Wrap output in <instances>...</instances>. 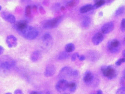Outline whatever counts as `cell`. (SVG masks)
<instances>
[{"mask_svg":"<svg viewBox=\"0 0 125 94\" xmlns=\"http://www.w3.org/2000/svg\"><path fill=\"white\" fill-rule=\"evenodd\" d=\"M19 33L21 36L26 39L32 40L37 37L39 31L35 28L28 25L23 31Z\"/></svg>","mask_w":125,"mask_h":94,"instance_id":"6da1fadb","label":"cell"},{"mask_svg":"<svg viewBox=\"0 0 125 94\" xmlns=\"http://www.w3.org/2000/svg\"><path fill=\"white\" fill-rule=\"evenodd\" d=\"M101 71L104 76L110 80H113L116 78L117 72L113 66H103L101 68Z\"/></svg>","mask_w":125,"mask_h":94,"instance_id":"7a4b0ae2","label":"cell"},{"mask_svg":"<svg viewBox=\"0 0 125 94\" xmlns=\"http://www.w3.org/2000/svg\"><path fill=\"white\" fill-rule=\"evenodd\" d=\"M69 82L66 80L62 79L57 82L56 88V90L61 94H71L69 88Z\"/></svg>","mask_w":125,"mask_h":94,"instance_id":"3957f363","label":"cell"},{"mask_svg":"<svg viewBox=\"0 0 125 94\" xmlns=\"http://www.w3.org/2000/svg\"><path fill=\"white\" fill-rule=\"evenodd\" d=\"M16 63L11 58L7 56L6 58H2V60L0 62V68L8 70L12 68L16 65Z\"/></svg>","mask_w":125,"mask_h":94,"instance_id":"277c9868","label":"cell"},{"mask_svg":"<svg viewBox=\"0 0 125 94\" xmlns=\"http://www.w3.org/2000/svg\"><path fill=\"white\" fill-rule=\"evenodd\" d=\"M62 20V17L59 16L54 19H51L44 22L43 26L44 29L56 28Z\"/></svg>","mask_w":125,"mask_h":94,"instance_id":"5b68a950","label":"cell"},{"mask_svg":"<svg viewBox=\"0 0 125 94\" xmlns=\"http://www.w3.org/2000/svg\"><path fill=\"white\" fill-rule=\"evenodd\" d=\"M107 48L111 53H116L120 49V43L118 40H112L108 42Z\"/></svg>","mask_w":125,"mask_h":94,"instance_id":"8992f818","label":"cell"},{"mask_svg":"<svg viewBox=\"0 0 125 94\" xmlns=\"http://www.w3.org/2000/svg\"><path fill=\"white\" fill-rule=\"evenodd\" d=\"M73 70L68 66H65L61 69L59 72L58 77L60 78H64L73 76Z\"/></svg>","mask_w":125,"mask_h":94,"instance_id":"52a82bcc","label":"cell"},{"mask_svg":"<svg viewBox=\"0 0 125 94\" xmlns=\"http://www.w3.org/2000/svg\"><path fill=\"white\" fill-rule=\"evenodd\" d=\"M28 26V23L27 20H20L14 24V28L19 33L23 31Z\"/></svg>","mask_w":125,"mask_h":94,"instance_id":"ba28073f","label":"cell"},{"mask_svg":"<svg viewBox=\"0 0 125 94\" xmlns=\"http://www.w3.org/2000/svg\"><path fill=\"white\" fill-rule=\"evenodd\" d=\"M114 28V24L113 22H110L103 25L101 28V31L103 33L108 34L113 31Z\"/></svg>","mask_w":125,"mask_h":94,"instance_id":"9c48e42d","label":"cell"},{"mask_svg":"<svg viewBox=\"0 0 125 94\" xmlns=\"http://www.w3.org/2000/svg\"><path fill=\"white\" fill-rule=\"evenodd\" d=\"M94 76L90 71H87L84 75L83 81L87 85H91L94 82Z\"/></svg>","mask_w":125,"mask_h":94,"instance_id":"30bf717a","label":"cell"},{"mask_svg":"<svg viewBox=\"0 0 125 94\" xmlns=\"http://www.w3.org/2000/svg\"><path fill=\"white\" fill-rule=\"evenodd\" d=\"M6 42L8 46L10 48L15 47L18 44L17 38L12 35L8 36L7 37Z\"/></svg>","mask_w":125,"mask_h":94,"instance_id":"8fae6325","label":"cell"},{"mask_svg":"<svg viewBox=\"0 0 125 94\" xmlns=\"http://www.w3.org/2000/svg\"><path fill=\"white\" fill-rule=\"evenodd\" d=\"M104 39V36L103 33L98 32L95 33L92 38V41L94 45H98L100 44Z\"/></svg>","mask_w":125,"mask_h":94,"instance_id":"7c38bea8","label":"cell"},{"mask_svg":"<svg viewBox=\"0 0 125 94\" xmlns=\"http://www.w3.org/2000/svg\"><path fill=\"white\" fill-rule=\"evenodd\" d=\"M56 72V68L54 65H48L45 70L44 75L47 77H50L55 74Z\"/></svg>","mask_w":125,"mask_h":94,"instance_id":"4fadbf2b","label":"cell"},{"mask_svg":"<svg viewBox=\"0 0 125 94\" xmlns=\"http://www.w3.org/2000/svg\"><path fill=\"white\" fill-rule=\"evenodd\" d=\"M1 16L2 19L11 24L14 23L16 22V18L15 16L11 14L6 12H2L1 14Z\"/></svg>","mask_w":125,"mask_h":94,"instance_id":"5bb4252c","label":"cell"},{"mask_svg":"<svg viewBox=\"0 0 125 94\" xmlns=\"http://www.w3.org/2000/svg\"><path fill=\"white\" fill-rule=\"evenodd\" d=\"M42 39L44 44L47 47H49L52 43V37L51 35L49 33H45L43 35Z\"/></svg>","mask_w":125,"mask_h":94,"instance_id":"9a60e30c","label":"cell"},{"mask_svg":"<svg viewBox=\"0 0 125 94\" xmlns=\"http://www.w3.org/2000/svg\"><path fill=\"white\" fill-rule=\"evenodd\" d=\"M41 53L40 51L36 50L33 51L31 53V55L30 56V59L33 62H35L39 61L41 58Z\"/></svg>","mask_w":125,"mask_h":94,"instance_id":"2e32d148","label":"cell"},{"mask_svg":"<svg viewBox=\"0 0 125 94\" xmlns=\"http://www.w3.org/2000/svg\"><path fill=\"white\" fill-rule=\"evenodd\" d=\"M93 9H94V6L92 4H87L81 7L80 9V11L81 13H84L89 12Z\"/></svg>","mask_w":125,"mask_h":94,"instance_id":"e0dca14e","label":"cell"},{"mask_svg":"<svg viewBox=\"0 0 125 94\" xmlns=\"http://www.w3.org/2000/svg\"><path fill=\"white\" fill-rule=\"evenodd\" d=\"M70 56V54L69 53H68L66 51H62L60 52L58 56H57V59L59 60H63L67 59Z\"/></svg>","mask_w":125,"mask_h":94,"instance_id":"ac0fdd59","label":"cell"},{"mask_svg":"<svg viewBox=\"0 0 125 94\" xmlns=\"http://www.w3.org/2000/svg\"><path fill=\"white\" fill-rule=\"evenodd\" d=\"M98 55L99 54L96 52H91L88 55V57L91 61H95L97 59L99 58Z\"/></svg>","mask_w":125,"mask_h":94,"instance_id":"d6986e66","label":"cell"},{"mask_svg":"<svg viewBox=\"0 0 125 94\" xmlns=\"http://www.w3.org/2000/svg\"><path fill=\"white\" fill-rule=\"evenodd\" d=\"M91 19L89 17H86L83 19L82 22V26L83 28H88L90 25Z\"/></svg>","mask_w":125,"mask_h":94,"instance_id":"ffe728a7","label":"cell"},{"mask_svg":"<svg viewBox=\"0 0 125 94\" xmlns=\"http://www.w3.org/2000/svg\"><path fill=\"white\" fill-rule=\"evenodd\" d=\"M75 50V46L73 43H68L66 45L65 47V51L68 53H71L73 51Z\"/></svg>","mask_w":125,"mask_h":94,"instance_id":"44dd1931","label":"cell"},{"mask_svg":"<svg viewBox=\"0 0 125 94\" xmlns=\"http://www.w3.org/2000/svg\"><path fill=\"white\" fill-rule=\"evenodd\" d=\"M125 12V7L124 6L119 7L115 11V15L119 16L123 15Z\"/></svg>","mask_w":125,"mask_h":94,"instance_id":"7402d4cb","label":"cell"},{"mask_svg":"<svg viewBox=\"0 0 125 94\" xmlns=\"http://www.w3.org/2000/svg\"><path fill=\"white\" fill-rule=\"evenodd\" d=\"M69 88L71 93L74 92L77 89V85L74 82H69Z\"/></svg>","mask_w":125,"mask_h":94,"instance_id":"603a6c76","label":"cell"},{"mask_svg":"<svg viewBox=\"0 0 125 94\" xmlns=\"http://www.w3.org/2000/svg\"><path fill=\"white\" fill-rule=\"evenodd\" d=\"M105 3V1L104 0H97L95 2L94 5V9H97L98 8H100L101 6H103Z\"/></svg>","mask_w":125,"mask_h":94,"instance_id":"cb8c5ba5","label":"cell"},{"mask_svg":"<svg viewBox=\"0 0 125 94\" xmlns=\"http://www.w3.org/2000/svg\"><path fill=\"white\" fill-rule=\"evenodd\" d=\"M31 7L30 5L26 7L25 10V16L27 17H30L31 16Z\"/></svg>","mask_w":125,"mask_h":94,"instance_id":"d4e9b609","label":"cell"},{"mask_svg":"<svg viewBox=\"0 0 125 94\" xmlns=\"http://www.w3.org/2000/svg\"><path fill=\"white\" fill-rule=\"evenodd\" d=\"M120 30L123 32L125 31V19H123L120 24Z\"/></svg>","mask_w":125,"mask_h":94,"instance_id":"484cf974","label":"cell"},{"mask_svg":"<svg viewBox=\"0 0 125 94\" xmlns=\"http://www.w3.org/2000/svg\"><path fill=\"white\" fill-rule=\"evenodd\" d=\"M125 58L123 57L122 58H120L119 59L118 61H117V62L115 63L116 65L117 66H120L122 63H125Z\"/></svg>","mask_w":125,"mask_h":94,"instance_id":"4316f807","label":"cell"},{"mask_svg":"<svg viewBox=\"0 0 125 94\" xmlns=\"http://www.w3.org/2000/svg\"><path fill=\"white\" fill-rule=\"evenodd\" d=\"M116 94H125V88L121 87L119 88L116 91Z\"/></svg>","mask_w":125,"mask_h":94,"instance_id":"83f0119b","label":"cell"},{"mask_svg":"<svg viewBox=\"0 0 125 94\" xmlns=\"http://www.w3.org/2000/svg\"><path fill=\"white\" fill-rule=\"evenodd\" d=\"M80 55L78 53H75L74 54H73L72 56V61H74L76 60L77 58H79L80 57Z\"/></svg>","mask_w":125,"mask_h":94,"instance_id":"f1b7e54d","label":"cell"},{"mask_svg":"<svg viewBox=\"0 0 125 94\" xmlns=\"http://www.w3.org/2000/svg\"><path fill=\"white\" fill-rule=\"evenodd\" d=\"M120 84L122 87L125 88V76H123L120 79Z\"/></svg>","mask_w":125,"mask_h":94,"instance_id":"f546056e","label":"cell"},{"mask_svg":"<svg viewBox=\"0 0 125 94\" xmlns=\"http://www.w3.org/2000/svg\"><path fill=\"white\" fill-rule=\"evenodd\" d=\"M75 5V2L74 1H70L67 4V5H66V6L67 7H72L73 6H74Z\"/></svg>","mask_w":125,"mask_h":94,"instance_id":"4dcf8cb0","label":"cell"},{"mask_svg":"<svg viewBox=\"0 0 125 94\" xmlns=\"http://www.w3.org/2000/svg\"><path fill=\"white\" fill-rule=\"evenodd\" d=\"M14 94H24V93L21 90H20L19 89H18L15 91Z\"/></svg>","mask_w":125,"mask_h":94,"instance_id":"1f68e13d","label":"cell"},{"mask_svg":"<svg viewBox=\"0 0 125 94\" xmlns=\"http://www.w3.org/2000/svg\"><path fill=\"white\" fill-rule=\"evenodd\" d=\"M79 74V72L78 70H73V76H77Z\"/></svg>","mask_w":125,"mask_h":94,"instance_id":"d6a6232c","label":"cell"},{"mask_svg":"<svg viewBox=\"0 0 125 94\" xmlns=\"http://www.w3.org/2000/svg\"><path fill=\"white\" fill-rule=\"evenodd\" d=\"M79 59V60L80 61H84V60H85L86 57H85V56H84V55H81V56H80Z\"/></svg>","mask_w":125,"mask_h":94,"instance_id":"836d02e7","label":"cell"},{"mask_svg":"<svg viewBox=\"0 0 125 94\" xmlns=\"http://www.w3.org/2000/svg\"><path fill=\"white\" fill-rule=\"evenodd\" d=\"M4 50V49L3 47H2L1 46H0V55H1L3 53Z\"/></svg>","mask_w":125,"mask_h":94,"instance_id":"e575fe53","label":"cell"},{"mask_svg":"<svg viewBox=\"0 0 125 94\" xmlns=\"http://www.w3.org/2000/svg\"><path fill=\"white\" fill-rule=\"evenodd\" d=\"M30 94H41V93L37 91H32L30 93Z\"/></svg>","mask_w":125,"mask_h":94,"instance_id":"d590c367","label":"cell"},{"mask_svg":"<svg viewBox=\"0 0 125 94\" xmlns=\"http://www.w3.org/2000/svg\"><path fill=\"white\" fill-rule=\"evenodd\" d=\"M96 94H103V92L101 90H98Z\"/></svg>","mask_w":125,"mask_h":94,"instance_id":"8d00e7d4","label":"cell"},{"mask_svg":"<svg viewBox=\"0 0 125 94\" xmlns=\"http://www.w3.org/2000/svg\"><path fill=\"white\" fill-rule=\"evenodd\" d=\"M122 55H123V57L125 58V50H123V53H122Z\"/></svg>","mask_w":125,"mask_h":94,"instance_id":"74e56055","label":"cell"},{"mask_svg":"<svg viewBox=\"0 0 125 94\" xmlns=\"http://www.w3.org/2000/svg\"><path fill=\"white\" fill-rule=\"evenodd\" d=\"M99 15H100V16H103V12H100L99 13Z\"/></svg>","mask_w":125,"mask_h":94,"instance_id":"f35d334b","label":"cell"},{"mask_svg":"<svg viewBox=\"0 0 125 94\" xmlns=\"http://www.w3.org/2000/svg\"><path fill=\"white\" fill-rule=\"evenodd\" d=\"M5 94H12L11 93H10V92H8V93H7Z\"/></svg>","mask_w":125,"mask_h":94,"instance_id":"ab89813d","label":"cell"},{"mask_svg":"<svg viewBox=\"0 0 125 94\" xmlns=\"http://www.w3.org/2000/svg\"><path fill=\"white\" fill-rule=\"evenodd\" d=\"M1 9H2V8H1V6L0 5V10H1Z\"/></svg>","mask_w":125,"mask_h":94,"instance_id":"60d3db41","label":"cell"},{"mask_svg":"<svg viewBox=\"0 0 125 94\" xmlns=\"http://www.w3.org/2000/svg\"><path fill=\"white\" fill-rule=\"evenodd\" d=\"M124 44H125V37L124 38Z\"/></svg>","mask_w":125,"mask_h":94,"instance_id":"b9f144b4","label":"cell"},{"mask_svg":"<svg viewBox=\"0 0 125 94\" xmlns=\"http://www.w3.org/2000/svg\"></svg>","mask_w":125,"mask_h":94,"instance_id":"7bdbcfd3","label":"cell"}]
</instances>
